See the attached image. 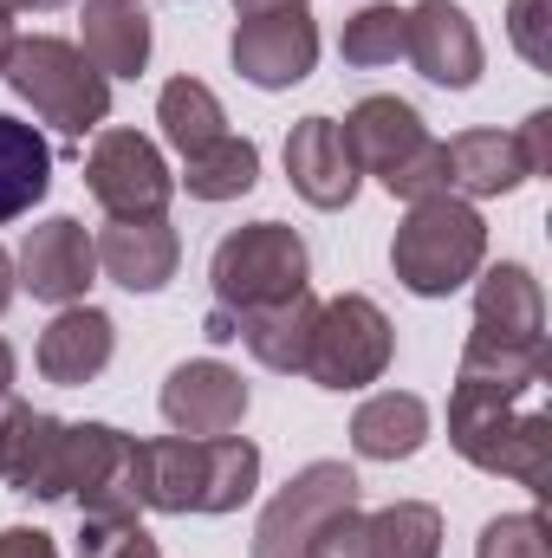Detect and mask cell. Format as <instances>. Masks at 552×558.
<instances>
[{
    "label": "cell",
    "mask_w": 552,
    "mask_h": 558,
    "mask_svg": "<svg viewBox=\"0 0 552 558\" xmlns=\"http://www.w3.org/2000/svg\"><path fill=\"white\" fill-rule=\"evenodd\" d=\"M338 52H345V65H358V72L397 65V59H404V7L377 0V7H364V13H351Z\"/></svg>",
    "instance_id": "4316f807"
},
{
    "label": "cell",
    "mask_w": 552,
    "mask_h": 558,
    "mask_svg": "<svg viewBox=\"0 0 552 558\" xmlns=\"http://www.w3.org/2000/svg\"><path fill=\"white\" fill-rule=\"evenodd\" d=\"M391 318L377 312V299L364 292H338L319 305L312 318V351H305V377L319 390H364L391 371Z\"/></svg>",
    "instance_id": "52a82bcc"
},
{
    "label": "cell",
    "mask_w": 552,
    "mask_h": 558,
    "mask_svg": "<svg viewBox=\"0 0 552 558\" xmlns=\"http://www.w3.org/2000/svg\"><path fill=\"white\" fill-rule=\"evenodd\" d=\"M552 357L547 351H461V377L448 397V441L481 474H507L527 494L552 481Z\"/></svg>",
    "instance_id": "6da1fadb"
},
{
    "label": "cell",
    "mask_w": 552,
    "mask_h": 558,
    "mask_svg": "<svg viewBox=\"0 0 552 558\" xmlns=\"http://www.w3.org/2000/svg\"><path fill=\"white\" fill-rule=\"evenodd\" d=\"M59 448H65V422L0 397V487L52 500L59 494Z\"/></svg>",
    "instance_id": "ac0fdd59"
},
{
    "label": "cell",
    "mask_w": 552,
    "mask_h": 558,
    "mask_svg": "<svg viewBox=\"0 0 552 558\" xmlns=\"http://www.w3.org/2000/svg\"><path fill=\"white\" fill-rule=\"evenodd\" d=\"M552 162V111H533L520 131H461L442 143V182L461 202L514 195L520 182L547 175Z\"/></svg>",
    "instance_id": "9c48e42d"
},
{
    "label": "cell",
    "mask_w": 552,
    "mask_h": 558,
    "mask_svg": "<svg viewBox=\"0 0 552 558\" xmlns=\"http://www.w3.org/2000/svg\"><path fill=\"white\" fill-rule=\"evenodd\" d=\"M312 318H319V299H312V286L305 292H292V299H279V305H261V312H208L202 318V331H208V344H248L267 371L279 377H305V351H312Z\"/></svg>",
    "instance_id": "4fadbf2b"
},
{
    "label": "cell",
    "mask_w": 552,
    "mask_h": 558,
    "mask_svg": "<svg viewBox=\"0 0 552 558\" xmlns=\"http://www.w3.org/2000/svg\"><path fill=\"white\" fill-rule=\"evenodd\" d=\"M111 351H118V325H111V312H98V305H65V312L39 331L33 364H39V377H46V384L79 390V384L105 377Z\"/></svg>",
    "instance_id": "d6986e66"
},
{
    "label": "cell",
    "mask_w": 552,
    "mask_h": 558,
    "mask_svg": "<svg viewBox=\"0 0 552 558\" xmlns=\"http://www.w3.org/2000/svg\"><path fill=\"white\" fill-rule=\"evenodd\" d=\"M0 7H7V13H13V7H33V13H52V7H65V0H0Z\"/></svg>",
    "instance_id": "d590c367"
},
{
    "label": "cell",
    "mask_w": 552,
    "mask_h": 558,
    "mask_svg": "<svg viewBox=\"0 0 552 558\" xmlns=\"http://www.w3.org/2000/svg\"><path fill=\"white\" fill-rule=\"evenodd\" d=\"M131 500L156 513H235L261 487V448L248 435H215V441H131Z\"/></svg>",
    "instance_id": "7a4b0ae2"
},
{
    "label": "cell",
    "mask_w": 552,
    "mask_h": 558,
    "mask_svg": "<svg viewBox=\"0 0 552 558\" xmlns=\"http://www.w3.org/2000/svg\"><path fill=\"white\" fill-rule=\"evenodd\" d=\"M85 189L111 221H156L176 195V175L143 131H98L85 156Z\"/></svg>",
    "instance_id": "30bf717a"
},
{
    "label": "cell",
    "mask_w": 552,
    "mask_h": 558,
    "mask_svg": "<svg viewBox=\"0 0 552 558\" xmlns=\"http://www.w3.org/2000/svg\"><path fill=\"white\" fill-rule=\"evenodd\" d=\"M248 416V384L221 364V357H189L169 371L163 384V422L189 441H215V435H235Z\"/></svg>",
    "instance_id": "2e32d148"
},
{
    "label": "cell",
    "mask_w": 552,
    "mask_h": 558,
    "mask_svg": "<svg viewBox=\"0 0 552 558\" xmlns=\"http://www.w3.org/2000/svg\"><path fill=\"white\" fill-rule=\"evenodd\" d=\"M312 279V254L286 221H248L235 234H221L215 260H208V286L221 312H261L292 292H305Z\"/></svg>",
    "instance_id": "8992f818"
},
{
    "label": "cell",
    "mask_w": 552,
    "mask_h": 558,
    "mask_svg": "<svg viewBox=\"0 0 552 558\" xmlns=\"http://www.w3.org/2000/svg\"><path fill=\"white\" fill-rule=\"evenodd\" d=\"M105 78H137L149 65V13L137 0H85V46Z\"/></svg>",
    "instance_id": "7402d4cb"
},
{
    "label": "cell",
    "mask_w": 552,
    "mask_h": 558,
    "mask_svg": "<svg viewBox=\"0 0 552 558\" xmlns=\"http://www.w3.org/2000/svg\"><path fill=\"white\" fill-rule=\"evenodd\" d=\"M13 292H20V267H13V254L0 247V312L13 305Z\"/></svg>",
    "instance_id": "1f68e13d"
},
{
    "label": "cell",
    "mask_w": 552,
    "mask_h": 558,
    "mask_svg": "<svg viewBox=\"0 0 552 558\" xmlns=\"http://www.w3.org/2000/svg\"><path fill=\"white\" fill-rule=\"evenodd\" d=\"M46 189H52V143L0 111V221L33 215V202H46Z\"/></svg>",
    "instance_id": "cb8c5ba5"
},
{
    "label": "cell",
    "mask_w": 552,
    "mask_h": 558,
    "mask_svg": "<svg viewBox=\"0 0 552 558\" xmlns=\"http://www.w3.org/2000/svg\"><path fill=\"white\" fill-rule=\"evenodd\" d=\"M228 52H235V72H241L248 85H261V92H286V85H299V78L319 65V26H312L305 7L248 13V20H235Z\"/></svg>",
    "instance_id": "8fae6325"
},
{
    "label": "cell",
    "mask_w": 552,
    "mask_h": 558,
    "mask_svg": "<svg viewBox=\"0 0 552 558\" xmlns=\"http://www.w3.org/2000/svg\"><path fill=\"white\" fill-rule=\"evenodd\" d=\"M7 390H13V344L0 338V397H7Z\"/></svg>",
    "instance_id": "e575fe53"
},
{
    "label": "cell",
    "mask_w": 552,
    "mask_h": 558,
    "mask_svg": "<svg viewBox=\"0 0 552 558\" xmlns=\"http://www.w3.org/2000/svg\"><path fill=\"white\" fill-rule=\"evenodd\" d=\"M358 507V474L345 461H312L299 468L254 526V558H312L319 539Z\"/></svg>",
    "instance_id": "ba28073f"
},
{
    "label": "cell",
    "mask_w": 552,
    "mask_h": 558,
    "mask_svg": "<svg viewBox=\"0 0 552 558\" xmlns=\"http://www.w3.org/2000/svg\"><path fill=\"white\" fill-rule=\"evenodd\" d=\"M468 351H547V299L520 260H501L481 274Z\"/></svg>",
    "instance_id": "7c38bea8"
},
{
    "label": "cell",
    "mask_w": 552,
    "mask_h": 558,
    "mask_svg": "<svg viewBox=\"0 0 552 558\" xmlns=\"http://www.w3.org/2000/svg\"><path fill=\"white\" fill-rule=\"evenodd\" d=\"M98 267L124 292H163L182 267V241H176V228L163 215L156 221H111L98 234Z\"/></svg>",
    "instance_id": "44dd1931"
},
{
    "label": "cell",
    "mask_w": 552,
    "mask_h": 558,
    "mask_svg": "<svg viewBox=\"0 0 552 558\" xmlns=\"http://www.w3.org/2000/svg\"><path fill=\"white\" fill-rule=\"evenodd\" d=\"M279 7H305V0H235L241 20H248V13H279Z\"/></svg>",
    "instance_id": "836d02e7"
},
{
    "label": "cell",
    "mask_w": 552,
    "mask_h": 558,
    "mask_svg": "<svg viewBox=\"0 0 552 558\" xmlns=\"http://www.w3.org/2000/svg\"><path fill=\"white\" fill-rule=\"evenodd\" d=\"M254 175H261V149L235 131L215 137L208 149H195V156H182V189L195 202H235L254 189Z\"/></svg>",
    "instance_id": "d4e9b609"
},
{
    "label": "cell",
    "mask_w": 552,
    "mask_h": 558,
    "mask_svg": "<svg viewBox=\"0 0 552 558\" xmlns=\"http://www.w3.org/2000/svg\"><path fill=\"white\" fill-rule=\"evenodd\" d=\"M156 124H163V137L176 143L182 156H195L215 137H228V111H221V98L202 78H169L163 98H156Z\"/></svg>",
    "instance_id": "484cf974"
},
{
    "label": "cell",
    "mask_w": 552,
    "mask_h": 558,
    "mask_svg": "<svg viewBox=\"0 0 552 558\" xmlns=\"http://www.w3.org/2000/svg\"><path fill=\"white\" fill-rule=\"evenodd\" d=\"M0 558H59V546H52V533H39V526H7V533H0Z\"/></svg>",
    "instance_id": "4dcf8cb0"
},
{
    "label": "cell",
    "mask_w": 552,
    "mask_h": 558,
    "mask_svg": "<svg viewBox=\"0 0 552 558\" xmlns=\"http://www.w3.org/2000/svg\"><path fill=\"white\" fill-rule=\"evenodd\" d=\"M79 558H163L143 533L137 513H85L79 526Z\"/></svg>",
    "instance_id": "83f0119b"
},
{
    "label": "cell",
    "mask_w": 552,
    "mask_h": 558,
    "mask_svg": "<svg viewBox=\"0 0 552 558\" xmlns=\"http://www.w3.org/2000/svg\"><path fill=\"white\" fill-rule=\"evenodd\" d=\"M475 558H552L547 520L540 513H501V520H488L481 539H475Z\"/></svg>",
    "instance_id": "f1b7e54d"
},
{
    "label": "cell",
    "mask_w": 552,
    "mask_h": 558,
    "mask_svg": "<svg viewBox=\"0 0 552 558\" xmlns=\"http://www.w3.org/2000/svg\"><path fill=\"white\" fill-rule=\"evenodd\" d=\"M92 274H98V241L72 215H52L20 241V286L46 305H79Z\"/></svg>",
    "instance_id": "e0dca14e"
},
{
    "label": "cell",
    "mask_w": 552,
    "mask_h": 558,
    "mask_svg": "<svg viewBox=\"0 0 552 558\" xmlns=\"http://www.w3.org/2000/svg\"><path fill=\"white\" fill-rule=\"evenodd\" d=\"M404 59L429 85L468 92L481 78V33L455 0H416L404 7Z\"/></svg>",
    "instance_id": "5bb4252c"
},
{
    "label": "cell",
    "mask_w": 552,
    "mask_h": 558,
    "mask_svg": "<svg viewBox=\"0 0 552 558\" xmlns=\"http://www.w3.org/2000/svg\"><path fill=\"white\" fill-rule=\"evenodd\" d=\"M286 175H292V189L312 202V208H351V195H358V162H351V149H345V131H338V118H299L292 124V137H286Z\"/></svg>",
    "instance_id": "ffe728a7"
},
{
    "label": "cell",
    "mask_w": 552,
    "mask_h": 558,
    "mask_svg": "<svg viewBox=\"0 0 552 558\" xmlns=\"http://www.w3.org/2000/svg\"><path fill=\"white\" fill-rule=\"evenodd\" d=\"M13 46H20V33H13V13L0 7V72H7V59H13Z\"/></svg>",
    "instance_id": "d6a6232c"
},
{
    "label": "cell",
    "mask_w": 552,
    "mask_h": 558,
    "mask_svg": "<svg viewBox=\"0 0 552 558\" xmlns=\"http://www.w3.org/2000/svg\"><path fill=\"white\" fill-rule=\"evenodd\" d=\"M345 131V149L358 162V175H377L391 195L404 202H422V195H442V143L429 137V124L416 118V105L404 98H358L351 118L338 124Z\"/></svg>",
    "instance_id": "5b68a950"
},
{
    "label": "cell",
    "mask_w": 552,
    "mask_h": 558,
    "mask_svg": "<svg viewBox=\"0 0 552 558\" xmlns=\"http://www.w3.org/2000/svg\"><path fill=\"white\" fill-rule=\"evenodd\" d=\"M507 33H514V46L533 59V65H547L552 46H547V0H514L507 7Z\"/></svg>",
    "instance_id": "f546056e"
},
{
    "label": "cell",
    "mask_w": 552,
    "mask_h": 558,
    "mask_svg": "<svg viewBox=\"0 0 552 558\" xmlns=\"http://www.w3.org/2000/svg\"><path fill=\"white\" fill-rule=\"evenodd\" d=\"M312 558H442V513L422 500H397L377 513H345Z\"/></svg>",
    "instance_id": "9a60e30c"
},
{
    "label": "cell",
    "mask_w": 552,
    "mask_h": 558,
    "mask_svg": "<svg viewBox=\"0 0 552 558\" xmlns=\"http://www.w3.org/2000/svg\"><path fill=\"white\" fill-rule=\"evenodd\" d=\"M422 441H429V403L410 390H377L351 416V448L364 461H410Z\"/></svg>",
    "instance_id": "603a6c76"
},
{
    "label": "cell",
    "mask_w": 552,
    "mask_h": 558,
    "mask_svg": "<svg viewBox=\"0 0 552 558\" xmlns=\"http://www.w3.org/2000/svg\"><path fill=\"white\" fill-rule=\"evenodd\" d=\"M481 260H488V228H481V215L461 202V195H422L410 202V215H404V228H397V241H391V267L397 279L410 286L416 299H448V292H461L468 279L481 274Z\"/></svg>",
    "instance_id": "3957f363"
},
{
    "label": "cell",
    "mask_w": 552,
    "mask_h": 558,
    "mask_svg": "<svg viewBox=\"0 0 552 558\" xmlns=\"http://www.w3.org/2000/svg\"><path fill=\"white\" fill-rule=\"evenodd\" d=\"M0 78H7V85L33 105V118H46L59 137L85 143L92 131H105V118H111V78H105L72 39H52V33L20 39Z\"/></svg>",
    "instance_id": "277c9868"
}]
</instances>
